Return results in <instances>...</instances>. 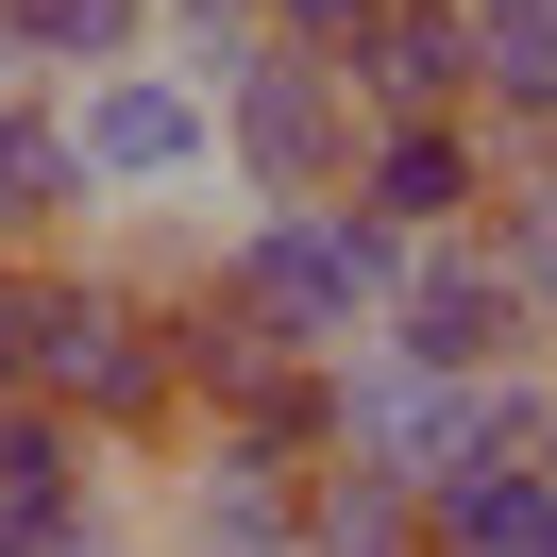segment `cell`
<instances>
[{
  "label": "cell",
  "instance_id": "6da1fadb",
  "mask_svg": "<svg viewBox=\"0 0 557 557\" xmlns=\"http://www.w3.org/2000/svg\"><path fill=\"white\" fill-rule=\"evenodd\" d=\"M0 388L69 406L102 456H186L203 440L186 355H170V287L119 271V253H0Z\"/></svg>",
  "mask_w": 557,
  "mask_h": 557
},
{
  "label": "cell",
  "instance_id": "7a4b0ae2",
  "mask_svg": "<svg viewBox=\"0 0 557 557\" xmlns=\"http://www.w3.org/2000/svg\"><path fill=\"white\" fill-rule=\"evenodd\" d=\"M406 271H422V237H388L372 203H237L220 220V287L305 355H372Z\"/></svg>",
  "mask_w": 557,
  "mask_h": 557
},
{
  "label": "cell",
  "instance_id": "3957f363",
  "mask_svg": "<svg viewBox=\"0 0 557 557\" xmlns=\"http://www.w3.org/2000/svg\"><path fill=\"white\" fill-rule=\"evenodd\" d=\"M203 85H220V186H237V203H355V152H372L355 69L253 35V51H220Z\"/></svg>",
  "mask_w": 557,
  "mask_h": 557
},
{
  "label": "cell",
  "instance_id": "277c9868",
  "mask_svg": "<svg viewBox=\"0 0 557 557\" xmlns=\"http://www.w3.org/2000/svg\"><path fill=\"white\" fill-rule=\"evenodd\" d=\"M69 136H85V186H102V220L203 203V186H220V85L186 69V51H152V69L85 85V102H69ZM220 203H237V186H220Z\"/></svg>",
  "mask_w": 557,
  "mask_h": 557
},
{
  "label": "cell",
  "instance_id": "5b68a950",
  "mask_svg": "<svg viewBox=\"0 0 557 557\" xmlns=\"http://www.w3.org/2000/svg\"><path fill=\"white\" fill-rule=\"evenodd\" d=\"M372 355H406V372H541V321H523L490 220L473 237H422V271H406V305H388Z\"/></svg>",
  "mask_w": 557,
  "mask_h": 557
},
{
  "label": "cell",
  "instance_id": "8992f818",
  "mask_svg": "<svg viewBox=\"0 0 557 557\" xmlns=\"http://www.w3.org/2000/svg\"><path fill=\"white\" fill-rule=\"evenodd\" d=\"M305 490H321L305 456L203 422V440H186V473H170V557H305Z\"/></svg>",
  "mask_w": 557,
  "mask_h": 557
},
{
  "label": "cell",
  "instance_id": "52a82bcc",
  "mask_svg": "<svg viewBox=\"0 0 557 557\" xmlns=\"http://www.w3.org/2000/svg\"><path fill=\"white\" fill-rule=\"evenodd\" d=\"M355 203H372L388 237H473V220L507 203V136H490V119H388V136L355 152Z\"/></svg>",
  "mask_w": 557,
  "mask_h": 557
},
{
  "label": "cell",
  "instance_id": "ba28073f",
  "mask_svg": "<svg viewBox=\"0 0 557 557\" xmlns=\"http://www.w3.org/2000/svg\"><path fill=\"white\" fill-rule=\"evenodd\" d=\"M355 102H372V136L388 119H473L490 102V17L473 0H388L355 35Z\"/></svg>",
  "mask_w": 557,
  "mask_h": 557
},
{
  "label": "cell",
  "instance_id": "9c48e42d",
  "mask_svg": "<svg viewBox=\"0 0 557 557\" xmlns=\"http://www.w3.org/2000/svg\"><path fill=\"white\" fill-rule=\"evenodd\" d=\"M152 51H170V0H0V85L17 102H85Z\"/></svg>",
  "mask_w": 557,
  "mask_h": 557
},
{
  "label": "cell",
  "instance_id": "30bf717a",
  "mask_svg": "<svg viewBox=\"0 0 557 557\" xmlns=\"http://www.w3.org/2000/svg\"><path fill=\"white\" fill-rule=\"evenodd\" d=\"M102 237V186H85L69 102H17L0 85V253H85Z\"/></svg>",
  "mask_w": 557,
  "mask_h": 557
},
{
  "label": "cell",
  "instance_id": "8fae6325",
  "mask_svg": "<svg viewBox=\"0 0 557 557\" xmlns=\"http://www.w3.org/2000/svg\"><path fill=\"white\" fill-rule=\"evenodd\" d=\"M305 557H440V507H422L406 473H338V456H321V490H305Z\"/></svg>",
  "mask_w": 557,
  "mask_h": 557
},
{
  "label": "cell",
  "instance_id": "7c38bea8",
  "mask_svg": "<svg viewBox=\"0 0 557 557\" xmlns=\"http://www.w3.org/2000/svg\"><path fill=\"white\" fill-rule=\"evenodd\" d=\"M490 136H507V170H541V152H557V0H541V17H490Z\"/></svg>",
  "mask_w": 557,
  "mask_h": 557
},
{
  "label": "cell",
  "instance_id": "4fadbf2b",
  "mask_svg": "<svg viewBox=\"0 0 557 557\" xmlns=\"http://www.w3.org/2000/svg\"><path fill=\"white\" fill-rule=\"evenodd\" d=\"M422 507H440V557H557V490L541 473H456Z\"/></svg>",
  "mask_w": 557,
  "mask_h": 557
},
{
  "label": "cell",
  "instance_id": "5bb4252c",
  "mask_svg": "<svg viewBox=\"0 0 557 557\" xmlns=\"http://www.w3.org/2000/svg\"><path fill=\"white\" fill-rule=\"evenodd\" d=\"M51 490H102V440L35 388H0V507H51Z\"/></svg>",
  "mask_w": 557,
  "mask_h": 557
},
{
  "label": "cell",
  "instance_id": "9a60e30c",
  "mask_svg": "<svg viewBox=\"0 0 557 557\" xmlns=\"http://www.w3.org/2000/svg\"><path fill=\"white\" fill-rule=\"evenodd\" d=\"M490 253H507L523 321H541V355H557V152H541V170H507V203H490Z\"/></svg>",
  "mask_w": 557,
  "mask_h": 557
},
{
  "label": "cell",
  "instance_id": "2e32d148",
  "mask_svg": "<svg viewBox=\"0 0 557 557\" xmlns=\"http://www.w3.org/2000/svg\"><path fill=\"white\" fill-rule=\"evenodd\" d=\"M0 557H170V541H136L119 490H51V507H0Z\"/></svg>",
  "mask_w": 557,
  "mask_h": 557
},
{
  "label": "cell",
  "instance_id": "e0dca14e",
  "mask_svg": "<svg viewBox=\"0 0 557 557\" xmlns=\"http://www.w3.org/2000/svg\"><path fill=\"white\" fill-rule=\"evenodd\" d=\"M388 0H253V35H287V51H321V69H355V35H372Z\"/></svg>",
  "mask_w": 557,
  "mask_h": 557
},
{
  "label": "cell",
  "instance_id": "ac0fdd59",
  "mask_svg": "<svg viewBox=\"0 0 557 557\" xmlns=\"http://www.w3.org/2000/svg\"><path fill=\"white\" fill-rule=\"evenodd\" d=\"M523 473H541V490H557V372H541V440H523Z\"/></svg>",
  "mask_w": 557,
  "mask_h": 557
},
{
  "label": "cell",
  "instance_id": "d6986e66",
  "mask_svg": "<svg viewBox=\"0 0 557 557\" xmlns=\"http://www.w3.org/2000/svg\"><path fill=\"white\" fill-rule=\"evenodd\" d=\"M473 17H541V0H473Z\"/></svg>",
  "mask_w": 557,
  "mask_h": 557
}]
</instances>
